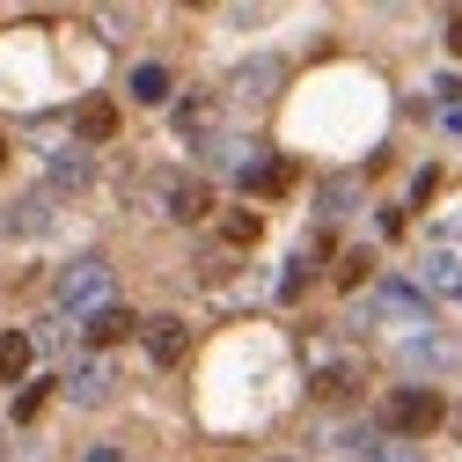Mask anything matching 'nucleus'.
<instances>
[{"instance_id": "nucleus-1", "label": "nucleus", "mask_w": 462, "mask_h": 462, "mask_svg": "<svg viewBox=\"0 0 462 462\" xmlns=\"http://www.w3.org/2000/svg\"><path fill=\"white\" fill-rule=\"evenodd\" d=\"M110 286H118V272H110V257H74L60 264V286H51V301H60V316L88 323L96 309H110Z\"/></svg>"}, {"instance_id": "nucleus-2", "label": "nucleus", "mask_w": 462, "mask_h": 462, "mask_svg": "<svg viewBox=\"0 0 462 462\" xmlns=\"http://www.w3.org/2000/svg\"><path fill=\"white\" fill-rule=\"evenodd\" d=\"M440 419H448L440 389H426V382H403V389H389V396H382V419H374V426H382L389 440H426Z\"/></svg>"}, {"instance_id": "nucleus-3", "label": "nucleus", "mask_w": 462, "mask_h": 462, "mask_svg": "<svg viewBox=\"0 0 462 462\" xmlns=\"http://www.w3.org/2000/svg\"><path fill=\"white\" fill-rule=\"evenodd\" d=\"M360 323H389V330H403V337H411V330H433V323H426V294H419V286H396V279H382L374 294H367Z\"/></svg>"}, {"instance_id": "nucleus-4", "label": "nucleus", "mask_w": 462, "mask_h": 462, "mask_svg": "<svg viewBox=\"0 0 462 462\" xmlns=\"http://www.w3.org/2000/svg\"><path fill=\"white\" fill-rule=\"evenodd\" d=\"M396 360L411 374H455L462 367V345L440 337V330H411V337H396Z\"/></svg>"}, {"instance_id": "nucleus-5", "label": "nucleus", "mask_w": 462, "mask_h": 462, "mask_svg": "<svg viewBox=\"0 0 462 462\" xmlns=\"http://www.w3.org/2000/svg\"><path fill=\"white\" fill-rule=\"evenodd\" d=\"M162 213L184 220V227H199V220L213 213V184H206V177H169V184H162Z\"/></svg>"}, {"instance_id": "nucleus-6", "label": "nucleus", "mask_w": 462, "mask_h": 462, "mask_svg": "<svg viewBox=\"0 0 462 462\" xmlns=\"http://www.w3.org/2000/svg\"><path fill=\"white\" fill-rule=\"evenodd\" d=\"M140 337H147V360H154V367H184V353H191L184 316H147V323H140Z\"/></svg>"}, {"instance_id": "nucleus-7", "label": "nucleus", "mask_w": 462, "mask_h": 462, "mask_svg": "<svg viewBox=\"0 0 462 462\" xmlns=\"http://www.w3.org/2000/svg\"><path fill=\"white\" fill-rule=\"evenodd\" d=\"M67 396L96 411V403L118 396V367H110V360H74V367H67Z\"/></svg>"}, {"instance_id": "nucleus-8", "label": "nucleus", "mask_w": 462, "mask_h": 462, "mask_svg": "<svg viewBox=\"0 0 462 462\" xmlns=\"http://www.w3.org/2000/svg\"><path fill=\"white\" fill-rule=\"evenodd\" d=\"M337 448H345V455H360V462H426L411 440H389L382 426H360V433H345Z\"/></svg>"}, {"instance_id": "nucleus-9", "label": "nucleus", "mask_w": 462, "mask_h": 462, "mask_svg": "<svg viewBox=\"0 0 462 462\" xmlns=\"http://www.w3.org/2000/svg\"><path fill=\"white\" fill-rule=\"evenodd\" d=\"M74 133H81L88 147H103V140H118V103H110V96H88V103L74 110Z\"/></svg>"}, {"instance_id": "nucleus-10", "label": "nucleus", "mask_w": 462, "mask_h": 462, "mask_svg": "<svg viewBox=\"0 0 462 462\" xmlns=\"http://www.w3.org/2000/svg\"><path fill=\"white\" fill-rule=\"evenodd\" d=\"M81 330H88V345H96V353H103V345H125V337L140 330V316H133V309H118V301H110V309H96V316H88Z\"/></svg>"}, {"instance_id": "nucleus-11", "label": "nucleus", "mask_w": 462, "mask_h": 462, "mask_svg": "<svg viewBox=\"0 0 462 462\" xmlns=\"http://www.w3.org/2000/svg\"><path fill=\"white\" fill-rule=\"evenodd\" d=\"M360 360H330L323 374H316V403H345V396H360Z\"/></svg>"}, {"instance_id": "nucleus-12", "label": "nucleus", "mask_w": 462, "mask_h": 462, "mask_svg": "<svg viewBox=\"0 0 462 462\" xmlns=\"http://www.w3.org/2000/svg\"><path fill=\"white\" fill-rule=\"evenodd\" d=\"M88 177H96V162H88L81 147H60V154H51V199H60V191H88Z\"/></svg>"}, {"instance_id": "nucleus-13", "label": "nucleus", "mask_w": 462, "mask_h": 462, "mask_svg": "<svg viewBox=\"0 0 462 462\" xmlns=\"http://www.w3.org/2000/svg\"><path fill=\"white\" fill-rule=\"evenodd\" d=\"M30 367H37V345H30V330H8L0 337V382H30Z\"/></svg>"}, {"instance_id": "nucleus-14", "label": "nucleus", "mask_w": 462, "mask_h": 462, "mask_svg": "<svg viewBox=\"0 0 462 462\" xmlns=\"http://www.w3.org/2000/svg\"><path fill=\"white\" fill-rule=\"evenodd\" d=\"M44 206H51V191H37V199L8 206V213H0V236H8V243H15V236H44V220H51Z\"/></svg>"}, {"instance_id": "nucleus-15", "label": "nucleus", "mask_w": 462, "mask_h": 462, "mask_svg": "<svg viewBox=\"0 0 462 462\" xmlns=\"http://www.w3.org/2000/svg\"><path fill=\"white\" fill-rule=\"evenodd\" d=\"M272 88H279V60H250V67H236V96H243V103H272Z\"/></svg>"}, {"instance_id": "nucleus-16", "label": "nucleus", "mask_w": 462, "mask_h": 462, "mask_svg": "<svg viewBox=\"0 0 462 462\" xmlns=\"http://www.w3.org/2000/svg\"><path fill=\"white\" fill-rule=\"evenodd\" d=\"M419 279H426V294L462 301V264H455V257H426V272H419Z\"/></svg>"}, {"instance_id": "nucleus-17", "label": "nucleus", "mask_w": 462, "mask_h": 462, "mask_svg": "<svg viewBox=\"0 0 462 462\" xmlns=\"http://www.w3.org/2000/svg\"><path fill=\"white\" fill-rule=\"evenodd\" d=\"M169 88H177V81H169V67H154V60L133 67V96H140V103H169Z\"/></svg>"}, {"instance_id": "nucleus-18", "label": "nucleus", "mask_w": 462, "mask_h": 462, "mask_svg": "<svg viewBox=\"0 0 462 462\" xmlns=\"http://www.w3.org/2000/svg\"><path fill=\"white\" fill-rule=\"evenodd\" d=\"M220 236H227V250H250V243L264 236V213H227V227H220Z\"/></svg>"}, {"instance_id": "nucleus-19", "label": "nucleus", "mask_w": 462, "mask_h": 462, "mask_svg": "<svg viewBox=\"0 0 462 462\" xmlns=\"http://www.w3.org/2000/svg\"><path fill=\"white\" fill-rule=\"evenodd\" d=\"M177 125H184V133H206V125H213V96H206V88H191V103L177 110Z\"/></svg>"}, {"instance_id": "nucleus-20", "label": "nucleus", "mask_w": 462, "mask_h": 462, "mask_svg": "<svg viewBox=\"0 0 462 462\" xmlns=\"http://www.w3.org/2000/svg\"><path fill=\"white\" fill-rule=\"evenodd\" d=\"M367 272H374V250H345L337 257V286H367Z\"/></svg>"}, {"instance_id": "nucleus-21", "label": "nucleus", "mask_w": 462, "mask_h": 462, "mask_svg": "<svg viewBox=\"0 0 462 462\" xmlns=\"http://www.w3.org/2000/svg\"><path fill=\"white\" fill-rule=\"evenodd\" d=\"M37 411H44V389H37V382H23V396H15V426H30Z\"/></svg>"}, {"instance_id": "nucleus-22", "label": "nucleus", "mask_w": 462, "mask_h": 462, "mask_svg": "<svg viewBox=\"0 0 462 462\" xmlns=\"http://www.w3.org/2000/svg\"><path fill=\"white\" fill-rule=\"evenodd\" d=\"M81 462H125V455H118V440H96V448H88Z\"/></svg>"}, {"instance_id": "nucleus-23", "label": "nucleus", "mask_w": 462, "mask_h": 462, "mask_svg": "<svg viewBox=\"0 0 462 462\" xmlns=\"http://www.w3.org/2000/svg\"><path fill=\"white\" fill-rule=\"evenodd\" d=\"M448 51H462V15H448Z\"/></svg>"}, {"instance_id": "nucleus-24", "label": "nucleus", "mask_w": 462, "mask_h": 462, "mask_svg": "<svg viewBox=\"0 0 462 462\" xmlns=\"http://www.w3.org/2000/svg\"><path fill=\"white\" fill-rule=\"evenodd\" d=\"M264 462H301V455H264Z\"/></svg>"}, {"instance_id": "nucleus-25", "label": "nucleus", "mask_w": 462, "mask_h": 462, "mask_svg": "<svg viewBox=\"0 0 462 462\" xmlns=\"http://www.w3.org/2000/svg\"><path fill=\"white\" fill-rule=\"evenodd\" d=\"M0 169H8V140H0Z\"/></svg>"}]
</instances>
